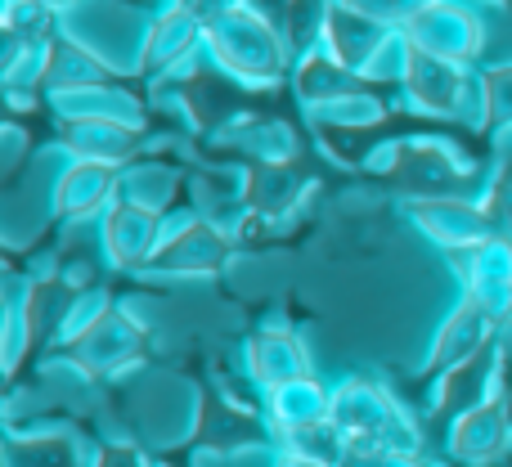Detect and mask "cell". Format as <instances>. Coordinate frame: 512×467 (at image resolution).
Segmentation results:
<instances>
[{"label":"cell","instance_id":"4fadbf2b","mask_svg":"<svg viewBox=\"0 0 512 467\" xmlns=\"http://www.w3.org/2000/svg\"><path fill=\"white\" fill-rule=\"evenodd\" d=\"M243 369L261 391H274L297 378H310V351L292 328H261L243 346Z\"/></svg>","mask_w":512,"mask_h":467},{"label":"cell","instance_id":"5b68a950","mask_svg":"<svg viewBox=\"0 0 512 467\" xmlns=\"http://www.w3.org/2000/svg\"><path fill=\"white\" fill-rule=\"evenodd\" d=\"M171 230V216L149 212V207H135L126 198H117L104 216H99V252L113 270L122 274H144L149 261L158 256L162 238Z\"/></svg>","mask_w":512,"mask_h":467},{"label":"cell","instance_id":"9a60e30c","mask_svg":"<svg viewBox=\"0 0 512 467\" xmlns=\"http://www.w3.org/2000/svg\"><path fill=\"white\" fill-rule=\"evenodd\" d=\"M328 396H333V387H324L315 373H310V378L288 382V387H274V391H265V423L279 432V441H288V436L324 423L328 418Z\"/></svg>","mask_w":512,"mask_h":467},{"label":"cell","instance_id":"4316f807","mask_svg":"<svg viewBox=\"0 0 512 467\" xmlns=\"http://www.w3.org/2000/svg\"><path fill=\"white\" fill-rule=\"evenodd\" d=\"M153 467H162V463H153Z\"/></svg>","mask_w":512,"mask_h":467},{"label":"cell","instance_id":"5bb4252c","mask_svg":"<svg viewBox=\"0 0 512 467\" xmlns=\"http://www.w3.org/2000/svg\"><path fill=\"white\" fill-rule=\"evenodd\" d=\"M140 149V126L126 122H68L63 131V153L68 162H99V167H131Z\"/></svg>","mask_w":512,"mask_h":467},{"label":"cell","instance_id":"6da1fadb","mask_svg":"<svg viewBox=\"0 0 512 467\" xmlns=\"http://www.w3.org/2000/svg\"><path fill=\"white\" fill-rule=\"evenodd\" d=\"M328 423L346 441V450H391L418 454V432L400 400L369 378H342L328 396Z\"/></svg>","mask_w":512,"mask_h":467},{"label":"cell","instance_id":"2e32d148","mask_svg":"<svg viewBox=\"0 0 512 467\" xmlns=\"http://www.w3.org/2000/svg\"><path fill=\"white\" fill-rule=\"evenodd\" d=\"M54 108L63 122H126V126H144L140 104L122 90L99 86H77V90H54Z\"/></svg>","mask_w":512,"mask_h":467},{"label":"cell","instance_id":"cb8c5ba5","mask_svg":"<svg viewBox=\"0 0 512 467\" xmlns=\"http://www.w3.org/2000/svg\"><path fill=\"white\" fill-rule=\"evenodd\" d=\"M481 203H486V212L495 216V230L512 238V180H495Z\"/></svg>","mask_w":512,"mask_h":467},{"label":"cell","instance_id":"603a6c76","mask_svg":"<svg viewBox=\"0 0 512 467\" xmlns=\"http://www.w3.org/2000/svg\"><path fill=\"white\" fill-rule=\"evenodd\" d=\"M27 342V306H23V288L9 283V297H5V364L14 369L18 355H23Z\"/></svg>","mask_w":512,"mask_h":467},{"label":"cell","instance_id":"7c38bea8","mask_svg":"<svg viewBox=\"0 0 512 467\" xmlns=\"http://www.w3.org/2000/svg\"><path fill=\"white\" fill-rule=\"evenodd\" d=\"M409 45L423 54H436L445 63H468L481 50V23L468 9L427 5L409 18Z\"/></svg>","mask_w":512,"mask_h":467},{"label":"cell","instance_id":"ffe728a7","mask_svg":"<svg viewBox=\"0 0 512 467\" xmlns=\"http://www.w3.org/2000/svg\"><path fill=\"white\" fill-rule=\"evenodd\" d=\"M477 108L481 117H486L490 126H499V131H512V63H495V68H486V77L477 81Z\"/></svg>","mask_w":512,"mask_h":467},{"label":"cell","instance_id":"d6986e66","mask_svg":"<svg viewBox=\"0 0 512 467\" xmlns=\"http://www.w3.org/2000/svg\"><path fill=\"white\" fill-rule=\"evenodd\" d=\"M113 310V297H108L104 288H81L68 297V306L59 310V319H54V342L68 351V346H77L81 337L90 333V328L99 324V319Z\"/></svg>","mask_w":512,"mask_h":467},{"label":"cell","instance_id":"3957f363","mask_svg":"<svg viewBox=\"0 0 512 467\" xmlns=\"http://www.w3.org/2000/svg\"><path fill=\"white\" fill-rule=\"evenodd\" d=\"M230 261V230L212 225L207 216L185 212V221H171L158 256L149 261V279H212Z\"/></svg>","mask_w":512,"mask_h":467},{"label":"cell","instance_id":"52a82bcc","mask_svg":"<svg viewBox=\"0 0 512 467\" xmlns=\"http://www.w3.org/2000/svg\"><path fill=\"white\" fill-rule=\"evenodd\" d=\"M495 328L499 324L477 306V301L459 297L450 310H445L441 324H436L432 346H427V360H423V378L436 382V378H445V373H454V369H463V364L490 355Z\"/></svg>","mask_w":512,"mask_h":467},{"label":"cell","instance_id":"7402d4cb","mask_svg":"<svg viewBox=\"0 0 512 467\" xmlns=\"http://www.w3.org/2000/svg\"><path fill=\"white\" fill-rule=\"evenodd\" d=\"M194 36H198L194 18H189V14H171L167 23H158V32H153L149 59H153V63H176L180 54L194 45Z\"/></svg>","mask_w":512,"mask_h":467},{"label":"cell","instance_id":"30bf717a","mask_svg":"<svg viewBox=\"0 0 512 467\" xmlns=\"http://www.w3.org/2000/svg\"><path fill=\"white\" fill-rule=\"evenodd\" d=\"M400 81H405L409 104L432 117H459L463 108H472V95H481V90H472L468 72L459 63H445L423 50H409V68Z\"/></svg>","mask_w":512,"mask_h":467},{"label":"cell","instance_id":"484cf974","mask_svg":"<svg viewBox=\"0 0 512 467\" xmlns=\"http://www.w3.org/2000/svg\"><path fill=\"white\" fill-rule=\"evenodd\" d=\"M274 467H337V463H324V459H310V454H297L283 445L279 454H274Z\"/></svg>","mask_w":512,"mask_h":467},{"label":"cell","instance_id":"8992f818","mask_svg":"<svg viewBox=\"0 0 512 467\" xmlns=\"http://www.w3.org/2000/svg\"><path fill=\"white\" fill-rule=\"evenodd\" d=\"M144 346V324L135 315H126L122 306H113L77 346H68V360L81 378L90 382H113L126 369H135Z\"/></svg>","mask_w":512,"mask_h":467},{"label":"cell","instance_id":"7a4b0ae2","mask_svg":"<svg viewBox=\"0 0 512 467\" xmlns=\"http://www.w3.org/2000/svg\"><path fill=\"white\" fill-rule=\"evenodd\" d=\"M207 45H212V59L221 63L230 77L248 81V86H270L283 72V45L261 18L252 14H221L207 32Z\"/></svg>","mask_w":512,"mask_h":467},{"label":"cell","instance_id":"ac0fdd59","mask_svg":"<svg viewBox=\"0 0 512 467\" xmlns=\"http://www.w3.org/2000/svg\"><path fill=\"white\" fill-rule=\"evenodd\" d=\"M117 198L171 216V203H176V171L162 167V162H131V167H122V189H117Z\"/></svg>","mask_w":512,"mask_h":467},{"label":"cell","instance_id":"e0dca14e","mask_svg":"<svg viewBox=\"0 0 512 467\" xmlns=\"http://www.w3.org/2000/svg\"><path fill=\"white\" fill-rule=\"evenodd\" d=\"M225 144H234L239 153H248L261 167H288L292 153H297V135L283 122H270V117H239L221 131Z\"/></svg>","mask_w":512,"mask_h":467},{"label":"cell","instance_id":"ba28073f","mask_svg":"<svg viewBox=\"0 0 512 467\" xmlns=\"http://www.w3.org/2000/svg\"><path fill=\"white\" fill-rule=\"evenodd\" d=\"M508 445H512V405H508L504 391L468 405L463 414L450 418V427H445V454L463 467L495 463Z\"/></svg>","mask_w":512,"mask_h":467},{"label":"cell","instance_id":"d4e9b609","mask_svg":"<svg viewBox=\"0 0 512 467\" xmlns=\"http://www.w3.org/2000/svg\"><path fill=\"white\" fill-rule=\"evenodd\" d=\"M90 467H153V463L144 459V454L135 450V445H126V441H108V445H99V450H95Z\"/></svg>","mask_w":512,"mask_h":467},{"label":"cell","instance_id":"9c48e42d","mask_svg":"<svg viewBox=\"0 0 512 467\" xmlns=\"http://www.w3.org/2000/svg\"><path fill=\"white\" fill-rule=\"evenodd\" d=\"M459 297L477 301L495 324L512 319V238L495 234L481 247L463 252V270H459Z\"/></svg>","mask_w":512,"mask_h":467},{"label":"cell","instance_id":"277c9868","mask_svg":"<svg viewBox=\"0 0 512 467\" xmlns=\"http://www.w3.org/2000/svg\"><path fill=\"white\" fill-rule=\"evenodd\" d=\"M409 225L441 252H472L486 238H495V216L486 212L481 198H459V194H427V198H409Z\"/></svg>","mask_w":512,"mask_h":467},{"label":"cell","instance_id":"44dd1931","mask_svg":"<svg viewBox=\"0 0 512 467\" xmlns=\"http://www.w3.org/2000/svg\"><path fill=\"white\" fill-rule=\"evenodd\" d=\"M315 117H319V122H328V126H346V131H355V126L382 122V104L373 95L351 90V95H342V99H333V104L315 108Z\"/></svg>","mask_w":512,"mask_h":467},{"label":"cell","instance_id":"8fae6325","mask_svg":"<svg viewBox=\"0 0 512 467\" xmlns=\"http://www.w3.org/2000/svg\"><path fill=\"white\" fill-rule=\"evenodd\" d=\"M117 189H122V171L99 167V162H63V171L54 176L50 203L54 216L68 225H86L108 212L117 203Z\"/></svg>","mask_w":512,"mask_h":467}]
</instances>
